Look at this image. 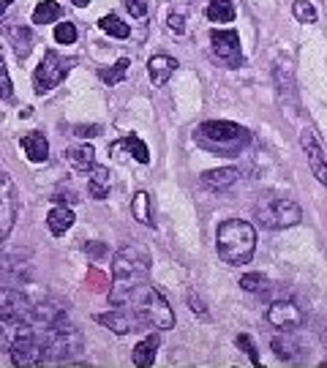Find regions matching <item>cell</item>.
I'll return each instance as SVG.
<instances>
[{"mask_svg":"<svg viewBox=\"0 0 327 368\" xmlns=\"http://www.w3.org/2000/svg\"><path fill=\"white\" fill-rule=\"evenodd\" d=\"M194 142L210 153V156H240L243 150L251 145V131L232 121H205L196 126L194 131Z\"/></svg>","mask_w":327,"mask_h":368,"instance_id":"7a4b0ae2","label":"cell"},{"mask_svg":"<svg viewBox=\"0 0 327 368\" xmlns=\"http://www.w3.org/2000/svg\"><path fill=\"white\" fill-rule=\"evenodd\" d=\"M85 251H90L93 257H104V254H106V248H104L101 243H90V240L85 243Z\"/></svg>","mask_w":327,"mask_h":368,"instance_id":"7bdbcfd3","label":"cell"},{"mask_svg":"<svg viewBox=\"0 0 327 368\" xmlns=\"http://www.w3.org/2000/svg\"><path fill=\"white\" fill-rule=\"evenodd\" d=\"M109 147H115V150H126L123 156L134 158V161H139V164H150V150H148V145L139 140V137H126V140L121 142H112Z\"/></svg>","mask_w":327,"mask_h":368,"instance_id":"cb8c5ba5","label":"cell"},{"mask_svg":"<svg viewBox=\"0 0 327 368\" xmlns=\"http://www.w3.org/2000/svg\"><path fill=\"white\" fill-rule=\"evenodd\" d=\"M172 6H174V14H183V17H186V11L191 9V0H172Z\"/></svg>","mask_w":327,"mask_h":368,"instance_id":"ee69618b","label":"cell"},{"mask_svg":"<svg viewBox=\"0 0 327 368\" xmlns=\"http://www.w3.org/2000/svg\"><path fill=\"white\" fill-rule=\"evenodd\" d=\"M300 145H303V150H306L311 172L316 175V180H319L322 186H327V158L322 156V147H319V142H316L311 128H303V131H300Z\"/></svg>","mask_w":327,"mask_h":368,"instance_id":"5bb4252c","label":"cell"},{"mask_svg":"<svg viewBox=\"0 0 327 368\" xmlns=\"http://www.w3.org/2000/svg\"><path fill=\"white\" fill-rule=\"evenodd\" d=\"M189 306H191V311L194 314H199L202 319H207V308H205V303L196 298V295H189Z\"/></svg>","mask_w":327,"mask_h":368,"instance_id":"b9f144b4","label":"cell"},{"mask_svg":"<svg viewBox=\"0 0 327 368\" xmlns=\"http://www.w3.org/2000/svg\"><path fill=\"white\" fill-rule=\"evenodd\" d=\"M205 14L210 22H235L238 17V9H235V0H207Z\"/></svg>","mask_w":327,"mask_h":368,"instance_id":"d4e9b609","label":"cell"},{"mask_svg":"<svg viewBox=\"0 0 327 368\" xmlns=\"http://www.w3.org/2000/svg\"><path fill=\"white\" fill-rule=\"evenodd\" d=\"M126 9L131 11V17L142 19L148 14V0H126Z\"/></svg>","mask_w":327,"mask_h":368,"instance_id":"ab89813d","label":"cell"},{"mask_svg":"<svg viewBox=\"0 0 327 368\" xmlns=\"http://www.w3.org/2000/svg\"><path fill=\"white\" fill-rule=\"evenodd\" d=\"M216 248L226 264H248L257 251V229L240 218H226L216 232Z\"/></svg>","mask_w":327,"mask_h":368,"instance_id":"3957f363","label":"cell"},{"mask_svg":"<svg viewBox=\"0 0 327 368\" xmlns=\"http://www.w3.org/2000/svg\"><path fill=\"white\" fill-rule=\"evenodd\" d=\"M174 71H177V60L170 57V55H153V57L148 60V74H150L155 88H164Z\"/></svg>","mask_w":327,"mask_h":368,"instance_id":"ffe728a7","label":"cell"},{"mask_svg":"<svg viewBox=\"0 0 327 368\" xmlns=\"http://www.w3.org/2000/svg\"><path fill=\"white\" fill-rule=\"evenodd\" d=\"M19 213V191L17 183L9 172H0V240L9 238Z\"/></svg>","mask_w":327,"mask_h":368,"instance_id":"9c48e42d","label":"cell"},{"mask_svg":"<svg viewBox=\"0 0 327 368\" xmlns=\"http://www.w3.org/2000/svg\"><path fill=\"white\" fill-rule=\"evenodd\" d=\"M254 216L265 229L278 232V229H289L294 224H300L303 211H300L297 202L287 199V196H262L257 208H254Z\"/></svg>","mask_w":327,"mask_h":368,"instance_id":"8992f818","label":"cell"},{"mask_svg":"<svg viewBox=\"0 0 327 368\" xmlns=\"http://www.w3.org/2000/svg\"><path fill=\"white\" fill-rule=\"evenodd\" d=\"M9 355H11L14 366H41V363H47L44 350H41V341H38V330L14 341V347L9 350Z\"/></svg>","mask_w":327,"mask_h":368,"instance_id":"8fae6325","label":"cell"},{"mask_svg":"<svg viewBox=\"0 0 327 368\" xmlns=\"http://www.w3.org/2000/svg\"><path fill=\"white\" fill-rule=\"evenodd\" d=\"M167 28H170V30H172L174 35H183L186 33V17H183V14H170V19H167Z\"/></svg>","mask_w":327,"mask_h":368,"instance_id":"f35d334b","label":"cell"},{"mask_svg":"<svg viewBox=\"0 0 327 368\" xmlns=\"http://www.w3.org/2000/svg\"><path fill=\"white\" fill-rule=\"evenodd\" d=\"M99 28H101L104 33L115 35V38H128V35H131L128 22H123V19L115 17V14H106V17L99 19Z\"/></svg>","mask_w":327,"mask_h":368,"instance_id":"1f68e13d","label":"cell"},{"mask_svg":"<svg viewBox=\"0 0 327 368\" xmlns=\"http://www.w3.org/2000/svg\"><path fill=\"white\" fill-rule=\"evenodd\" d=\"M47 227H50L52 235H66L74 227V213H71V208H63V205L52 208L50 216H47Z\"/></svg>","mask_w":327,"mask_h":368,"instance_id":"83f0119b","label":"cell"},{"mask_svg":"<svg viewBox=\"0 0 327 368\" xmlns=\"http://www.w3.org/2000/svg\"><path fill=\"white\" fill-rule=\"evenodd\" d=\"M60 17H63V6L55 3V0H41L33 9L35 25H50V22H57Z\"/></svg>","mask_w":327,"mask_h":368,"instance_id":"f1b7e54d","label":"cell"},{"mask_svg":"<svg viewBox=\"0 0 327 368\" xmlns=\"http://www.w3.org/2000/svg\"><path fill=\"white\" fill-rule=\"evenodd\" d=\"M109 300H112V306L126 308L128 314L137 316L142 328H158V330L174 328L172 308L153 284H145V281L115 284L112 292H109Z\"/></svg>","mask_w":327,"mask_h":368,"instance_id":"6da1fadb","label":"cell"},{"mask_svg":"<svg viewBox=\"0 0 327 368\" xmlns=\"http://www.w3.org/2000/svg\"><path fill=\"white\" fill-rule=\"evenodd\" d=\"M35 328L28 319H0V350L9 352L22 335L33 333Z\"/></svg>","mask_w":327,"mask_h":368,"instance_id":"d6986e66","label":"cell"},{"mask_svg":"<svg viewBox=\"0 0 327 368\" xmlns=\"http://www.w3.org/2000/svg\"><path fill=\"white\" fill-rule=\"evenodd\" d=\"M158 335H148L145 341H139L137 347H134V352H131V360H134V366L139 368H148L153 366L155 360V352H158Z\"/></svg>","mask_w":327,"mask_h":368,"instance_id":"484cf974","label":"cell"},{"mask_svg":"<svg viewBox=\"0 0 327 368\" xmlns=\"http://www.w3.org/2000/svg\"><path fill=\"white\" fill-rule=\"evenodd\" d=\"M55 41H57V44H74V41H77V25H74V22H57Z\"/></svg>","mask_w":327,"mask_h":368,"instance_id":"e575fe53","label":"cell"},{"mask_svg":"<svg viewBox=\"0 0 327 368\" xmlns=\"http://www.w3.org/2000/svg\"><path fill=\"white\" fill-rule=\"evenodd\" d=\"M11 93H14V88H11V77H9L6 60H3V50H0V99H3V101H9V99H11Z\"/></svg>","mask_w":327,"mask_h":368,"instance_id":"d590c367","label":"cell"},{"mask_svg":"<svg viewBox=\"0 0 327 368\" xmlns=\"http://www.w3.org/2000/svg\"><path fill=\"white\" fill-rule=\"evenodd\" d=\"M267 322L278 330H284V333H292L303 325V311L294 306L292 300H276L267 308Z\"/></svg>","mask_w":327,"mask_h":368,"instance_id":"7c38bea8","label":"cell"},{"mask_svg":"<svg viewBox=\"0 0 327 368\" xmlns=\"http://www.w3.org/2000/svg\"><path fill=\"white\" fill-rule=\"evenodd\" d=\"M210 50L213 57L224 66V69H238L243 66V50H240V33L235 28H216L210 30Z\"/></svg>","mask_w":327,"mask_h":368,"instance_id":"ba28073f","label":"cell"},{"mask_svg":"<svg viewBox=\"0 0 327 368\" xmlns=\"http://www.w3.org/2000/svg\"><path fill=\"white\" fill-rule=\"evenodd\" d=\"M66 161H69L77 172H87L96 164V150L90 145H77V147L66 150Z\"/></svg>","mask_w":327,"mask_h":368,"instance_id":"4316f807","label":"cell"},{"mask_svg":"<svg viewBox=\"0 0 327 368\" xmlns=\"http://www.w3.org/2000/svg\"><path fill=\"white\" fill-rule=\"evenodd\" d=\"M240 180V169L238 167H224V169H210L199 177V186L210 189V191H226Z\"/></svg>","mask_w":327,"mask_h":368,"instance_id":"ac0fdd59","label":"cell"},{"mask_svg":"<svg viewBox=\"0 0 327 368\" xmlns=\"http://www.w3.org/2000/svg\"><path fill=\"white\" fill-rule=\"evenodd\" d=\"M273 79H276V90H278V101L284 104V109H289L294 115L297 109V88H294V77L292 69L287 60H278L276 69H273Z\"/></svg>","mask_w":327,"mask_h":368,"instance_id":"4fadbf2b","label":"cell"},{"mask_svg":"<svg viewBox=\"0 0 327 368\" xmlns=\"http://www.w3.org/2000/svg\"><path fill=\"white\" fill-rule=\"evenodd\" d=\"M96 322H99V325H104V328H109L112 333H118V335L142 330L139 319L134 314H128L126 308H112V311H106V314H96Z\"/></svg>","mask_w":327,"mask_h":368,"instance_id":"2e32d148","label":"cell"},{"mask_svg":"<svg viewBox=\"0 0 327 368\" xmlns=\"http://www.w3.org/2000/svg\"><path fill=\"white\" fill-rule=\"evenodd\" d=\"M74 134H77V137H99V134H101V126H96V123L85 126V123H82V126L74 128Z\"/></svg>","mask_w":327,"mask_h":368,"instance_id":"60d3db41","label":"cell"},{"mask_svg":"<svg viewBox=\"0 0 327 368\" xmlns=\"http://www.w3.org/2000/svg\"><path fill=\"white\" fill-rule=\"evenodd\" d=\"M22 150H25V156L31 158V161H35V164L47 161V158H50V142L44 137V131L25 134V137H22Z\"/></svg>","mask_w":327,"mask_h":368,"instance_id":"7402d4cb","label":"cell"},{"mask_svg":"<svg viewBox=\"0 0 327 368\" xmlns=\"http://www.w3.org/2000/svg\"><path fill=\"white\" fill-rule=\"evenodd\" d=\"M131 213H134V218H137L139 224L153 227V205H150V194L139 191L137 196H134V202H131Z\"/></svg>","mask_w":327,"mask_h":368,"instance_id":"f546056e","label":"cell"},{"mask_svg":"<svg viewBox=\"0 0 327 368\" xmlns=\"http://www.w3.org/2000/svg\"><path fill=\"white\" fill-rule=\"evenodd\" d=\"M11 3H14V0H0V17H3V14L11 9Z\"/></svg>","mask_w":327,"mask_h":368,"instance_id":"f6af8a7d","label":"cell"},{"mask_svg":"<svg viewBox=\"0 0 327 368\" xmlns=\"http://www.w3.org/2000/svg\"><path fill=\"white\" fill-rule=\"evenodd\" d=\"M128 66H131V60H128V57H121L115 66L99 69V79L106 82V85H121L123 79H126V74H128Z\"/></svg>","mask_w":327,"mask_h":368,"instance_id":"4dcf8cb0","label":"cell"},{"mask_svg":"<svg viewBox=\"0 0 327 368\" xmlns=\"http://www.w3.org/2000/svg\"><path fill=\"white\" fill-rule=\"evenodd\" d=\"M66 314H69V303L66 300H41L38 306H31L28 322L33 325L35 330H44V328H52V325L63 322Z\"/></svg>","mask_w":327,"mask_h":368,"instance_id":"30bf717a","label":"cell"},{"mask_svg":"<svg viewBox=\"0 0 327 368\" xmlns=\"http://www.w3.org/2000/svg\"><path fill=\"white\" fill-rule=\"evenodd\" d=\"M150 264H153V257L145 245L139 243H128L123 245L121 251L115 254L112 260V276H115V284H134V281H145L148 273H150Z\"/></svg>","mask_w":327,"mask_h":368,"instance_id":"5b68a950","label":"cell"},{"mask_svg":"<svg viewBox=\"0 0 327 368\" xmlns=\"http://www.w3.org/2000/svg\"><path fill=\"white\" fill-rule=\"evenodd\" d=\"M55 205H63V208H71V205H77L79 202V196H77V191H71V189H55V194L50 196Z\"/></svg>","mask_w":327,"mask_h":368,"instance_id":"8d00e7d4","label":"cell"},{"mask_svg":"<svg viewBox=\"0 0 327 368\" xmlns=\"http://www.w3.org/2000/svg\"><path fill=\"white\" fill-rule=\"evenodd\" d=\"M270 347H273V355H276L278 360H284V363H303L306 360V355L309 350L294 338V335H276L273 341H270Z\"/></svg>","mask_w":327,"mask_h":368,"instance_id":"e0dca14e","label":"cell"},{"mask_svg":"<svg viewBox=\"0 0 327 368\" xmlns=\"http://www.w3.org/2000/svg\"><path fill=\"white\" fill-rule=\"evenodd\" d=\"M6 35H9L11 47H14V55H17L19 60H25V57L31 55V50H33V33H31V28L14 25V28L6 30Z\"/></svg>","mask_w":327,"mask_h":368,"instance_id":"603a6c76","label":"cell"},{"mask_svg":"<svg viewBox=\"0 0 327 368\" xmlns=\"http://www.w3.org/2000/svg\"><path fill=\"white\" fill-rule=\"evenodd\" d=\"M109 189H112L109 169L93 164V167L87 169V194H90L93 199H106V196H109Z\"/></svg>","mask_w":327,"mask_h":368,"instance_id":"44dd1931","label":"cell"},{"mask_svg":"<svg viewBox=\"0 0 327 368\" xmlns=\"http://www.w3.org/2000/svg\"><path fill=\"white\" fill-rule=\"evenodd\" d=\"M31 314V300L19 289H0V319H28Z\"/></svg>","mask_w":327,"mask_h":368,"instance_id":"9a60e30c","label":"cell"},{"mask_svg":"<svg viewBox=\"0 0 327 368\" xmlns=\"http://www.w3.org/2000/svg\"><path fill=\"white\" fill-rule=\"evenodd\" d=\"M38 341H41V350H44L47 363H50V360H71V357H77V355L82 352V347H85L82 333L71 325L69 319H63V322H57V325H52V328L38 330Z\"/></svg>","mask_w":327,"mask_h":368,"instance_id":"277c9868","label":"cell"},{"mask_svg":"<svg viewBox=\"0 0 327 368\" xmlns=\"http://www.w3.org/2000/svg\"><path fill=\"white\" fill-rule=\"evenodd\" d=\"M74 63H77L74 57H63V55L55 52V50H47V52H44V60L38 63V69H35L33 74V90L38 96L55 90L71 74Z\"/></svg>","mask_w":327,"mask_h":368,"instance_id":"52a82bcc","label":"cell"},{"mask_svg":"<svg viewBox=\"0 0 327 368\" xmlns=\"http://www.w3.org/2000/svg\"><path fill=\"white\" fill-rule=\"evenodd\" d=\"M77 9H85V6H90V0H71Z\"/></svg>","mask_w":327,"mask_h":368,"instance_id":"bcb514c9","label":"cell"},{"mask_svg":"<svg viewBox=\"0 0 327 368\" xmlns=\"http://www.w3.org/2000/svg\"><path fill=\"white\" fill-rule=\"evenodd\" d=\"M292 14L297 22H303V25H311V22H316V9L311 6L309 0H294L292 3Z\"/></svg>","mask_w":327,"mask_h":368,"instance_id":"d6a6232c","label":"cell"},{"mask_svg":"<svg viewBox=\"0 0 327 368\" xmlns=\"http://www.w3.org/2000/svg\"><path fill=\"white\" fill-rule=\"evenodd\" d=\"M240 289H245V292H265L267 289V276H262V273H245L240 279Z\"/></svg>","mask_w":327,"mask_h":368,"instance_id":"836d02e7","label":"cell"},{"mask_svg":"<svg viewBox=\"0 0 327 368\" xmlns=\"http://www.w3.org/2000/svg\"><path fill=\"white\" fill-rule=\"evenodd\" d=\"M235 344H238V347H240V350L251 357V363H254V366H262V357L257 355V347L251 344V338H248V335H238V338H235Z\"/></svg>","mask_w":327,"mask_h":368,"instance_id":"74e56055","label":"cell"}]
</instances>
